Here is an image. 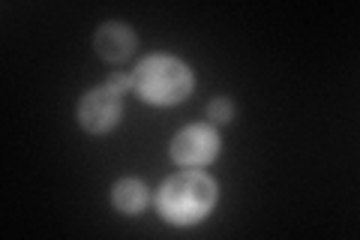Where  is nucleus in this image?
Listing matches in <instances>:
<instances>
[{"label": "nucleus", "instance_id": "nucleus-5", "mask_svg": "<svg viewBox=\"0 0 360 240\" xmlns=\"http://www.w3.org/2000/svg\"><path fill=\"white\" fill-rule=\"evenodd\" d=\"M135 45H139V37H135V30L129 25H123V21H105V25H99L96 37H94L96 54L108 63L127 61L135 51Z\"/></svg>", "mask_w": 360, "mask_h": 240}, {"label": "nucleus", "instance_id": "nucleus-2", "mask_svg": "<svg viewBox=\"0 0 360 240\" xmlns=\"http://www.w3.org/2000/svg\"><path fill=\"white\" fill-rule=\"evenodd\" d=\"M132 90L148 106H177L193 96L195 75L174 54H148L132 70Z\"/></svg>", "mask_w": 360, "mask_h": 240}, {"label": "nucleus", "instance_id": "nucleus-1", "mask_svg": "<svg viewBox=\"0 0 360 240\" xmlns=\"http://www.w3.org/2000/svg\"><path fill=\"white\" fill-rule=\"evenodd\" d=\"M219 198V187L207 171L180 168L162 180L156 189V213L168 225H195L213 210Z\"/></svg>", "mask_w": 360, "mask_h": 240}, {"label": "nucleus", "instance_id": "nucleus-6", "mask_svg": "<svg viewBox=\"0 0 360 240\" xmlns=\"http://www.w3.org/2000/svg\"><path fill=\"white\" fill-rule=\"evenodd\" d=\"M150 198L153 196H150L148 184L139 177H123L111 187V204H115L120 213H129V216H139V213L148 210Z\"/></svg>", "mask_w": 360, "mask_h": 240}, {"label": "nucleus", "instance_id": "nucleus-3", "mask_svg": "<svg viewBox=\"0 0 360 240\" xmlns=\"http://www.w3.org/2000/svg\"><path fill=\"white\" fill-rule=\"evenodd\" d=\"M75 120H78V127L90 135L111 132L123 120V94L111 90L108 84L87 90V94L78 99Z\"/></svg>", "mask_w": 360, "mask_h": 240}, {"label": "nucleus", "instance_id": "nucleus-7", "mask_svg": "<svg viewBox=\"0 0 360 240\" xmlns=\"http://www.w3.org/2000/svg\"><path fill=\"white\" fill-rule=\"evenodd\" d=\"M207 120L213 123V127H225V123L234 120V102L229 96H217L210 99L207 106Z\"/></svg>", "mask_w": 360, "mask_h": 240}, {"label": "nucleus", "instance_id": "nucleus-4", "mask_svg": "<svg viewBox=\"0 0 360 240\" xmlns=\"http://www.w3.org/2000/svg\"><path fill=\"white\" fill-rule=\"evenodd\" d=\"M222 139L213 123H193L172 139V159L180 168H205L219 156Z\"/></svg>", "mask_w": 360, "mask_h": 240}, {"label": "nucleus", "instance_id": "nucleus-8", "mask_svg": "<svg viewBox=\"0 0 360 240\" xmlns=\"http://www.w3.org/2000/svg\"><path fill=\"white\" fill-rule=\"evenodd\" d=\"M105 84L111 90H117V94H129V90H132V72H115V75H108Z\"/></svg>", "mask_w": 360, "mask_h": 240}]
</instances>
